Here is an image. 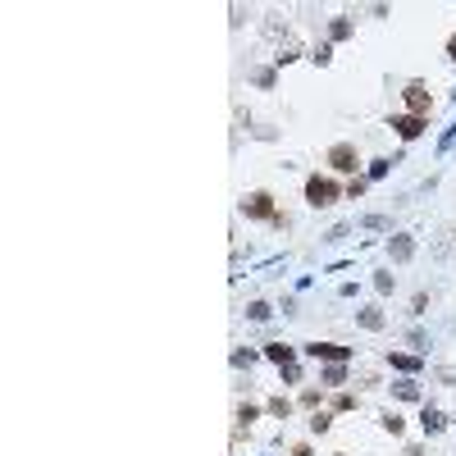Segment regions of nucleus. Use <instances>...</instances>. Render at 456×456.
Returning <instances> with one entry per match:
<instances>
[{"label": "nucleus", "mask_w": 456, "mask_h": 456, "mask_svg": "<svg viewBox=\"0 0 456 456\" xmlns=\"http://www.w3.org/2000/svg\"><path fill=\"white\" fill-rule=\"evenodd\" d=\"M342 196H347V187L337 183V178H328V174H310V178H306V201H310L315 210H328L333 201H342Z\"/></svg>", "instance_id": "1"}, {"label": "nucleus", "mask_w": 456, "mask_h": 456, "mask_svg": "<svg viewBox=\"0 0 456 456\" xmlns=\"http://www.w3.org/2000/svg\"><path fill=\"white\" fill-rule=\"evenodd\" d=\"M242 215L256 219V224H279V228H288V215L274 206V196H270V192H251V196H242Z\"/></svg>", "instance_id": "2"}, {"label": "nucleus", "mask_w": 456, "mask_h": 456, "mask_svg": "<svg viewBox=\"0 0 456 456\" xmlns=\"http://www.w3.org/2000/svg\"><path fill=\"white\" fill-rule=\"evenodd\" d=\"M328 169H333V174H351V178H356L360 151L351 146V141H333V146H328Z\"/></svg>", "instance_id": "3"}, {"label": "nucleus", "mask_w": 456, "mask_h": 456, "mask_svg": "<svg viewBox=\"0 0 456 456\" xmlns=\"http://www.w3.org/2000/svg\"><path fill=\"white\" fill-rule=\"evenodd\" d=\"M402 100H406V109H411V114L429 119V105H434V100H429V87H424V82H406Z\"/></svg>", "instance_id": "4"}, {"label": "nucleus", "mask_w": 456, "mask_h": 456, "mask_svg": "<svg viewBox=\"0 0 456 456\" xmlns=\"http://www.w3.org/2000/svg\"><path fill=\"white\" fill-rule=\"evenodd\" d=\"M388 128H397V137H402V141H415L424 128H429V119H420V114H392Z\"/></svg>", "instance_id": "5"}, {"label": "nucleus", "mask_w": 456, "mask_h": 456, "mask_svg": "<svg viewBox=\"0 0 456 456\" xmlns=\"http://www.w3.org/2000/svg\"><path fill=\"white\" fill-rule=\"evenodd\" d=\"M306 356H315V360H333V365H342V360H351V347H337V342H310V347H306Z\"/></svg>", "instance_id": "6"}, {"label": "nucleus", "mask_w": 456, "mask_h": 456, "mask_svg": "<svg viewBox=\"0 0 456 456\" xmlns=\"http://www.w3.org/2000/svg\"><path fill=\"white\" fill-rule=\"evenodd\" d=\"M265 356H270L274 365H292V347H283V342H270V347H265Z\"/></svg>", "instance_id": "7"}, {"label": "nucleus", "mask_w": 456, "mask_h": 456, "mask_svg": "<svg viewBox=\"0 0 456 456\" xmlns=\"http://www.w3.org/2000/svg\"><path fill=\"white\" fill-rule=\"evenodd\" d=\"M328 429H333V415H328V411L310 415V434H328Z\"/></svg>", "instance_id": "8"}, {"label": "nucleus", "mask_w": 456, "mask_h": 456, "mask_svg": "<svg viewBox=\"0 0 456 456\" xmlns=\"http://www.w3.org/2000/svg\"><path fill=\"white\" fill-rule=\"evenodd\" d=\"M265 411L279 415V420H288V415H292V402H288V397H270V406H265Z\"/></svg>", "instance_id": "9"}, {"label": "nucleus", "mask_w": 456, "mask_h": 456, "mask_svg": "<svg viewBox=\"0 0 456 456\" xmlns=\"http://www.w3.org/2000/svg\"><path fill=\"white\" fill-rule=\"evenodd\" d=\"M360 324H365V328H383V315H379V306H369V310H360Z\"/></svg>", "instance_id": "10"}, {"label": "nucleus", "mask_w": 456, "mask_h": 456, "mask_svg": "<svg viewBox=\"0 0 456 456\" xmlns=\"http://www.w3.org/2000/svg\"><path fill=\"white\" fill-rule=\"evenodd\" d=\"M392 365H397V369H420V360H415V356H406V351H392Z\"/></svg>", "instance_id": "11"}, {"label": "nucleus", "mask_w": 456, "mask_h": 456, "mask_svg": "<svg viewBox=\"0 0 456 456\" xmlns=\"http://www.w3.org/2000/svg\"><path fill=\"white\" fill-rule=\"evenodd\" d=\"M342 379H347V369H342V365H328L324 369V383H328V388H337Z\"/></svg>", "instance_id": "12"}, {"label": "nucleus", "mask_w": 456, "mask_h": 456, "mask_svg": "<svg viewBox=\"0 0 456 456\" xmlns=\"http://www.w3.org/2000/svg\"><path fill=\"white\" fill-rule=\"evenodd\" d=\"M328 33H333V42H342V37H351V19H333V28H328Z\"/></svg>", "instance_id": "13"}, {"label": "nucleus", "mask_w": 456, "mask_h": 456, "mask_svg": "<svg viewBox=\"0 0 456 456\" xmlns=\"http://www.w3.org/2000/svg\"><path fill=\"white\" fill-rule=\"evenodd\" d=\"M383 429H388V434H402V429H406V424H402V415H383Z\"/></svg>", "instance_id": "14"}, {"label": "nucleus", "mask_w": 456, "mask_h": 456, "mask_svg": "<svg viewBox=\"0 0 456 456\" xmlns=\"http://www.w3.org/2000/svg\"><path fill=\"white\" fill-rule=\"evenodd\" d=\"M365 187H369V183H365V178L356 174V178H351V183H347V196H351V201H356V196H365Z\"/></svg>", "instance_id": "15"}, {"label": "nucleus", "mask_w": 456, "mask_h": 456, "mask_svg": "<svg viewBox=\"0 0 456 456\" xmlns=\"http://www.w3.org/2000/svg\"><path fill=\"white\" fill-rule=\"evenodd\" d=\"M351 406H356V397H351V392H337V397H333V411H351Z\"/></svg>", "instance_id": "16"}, {"label": "nucleus", "mask_w": 456, "mask_h": 456, "mask_svg": "<svg viewBox=\"0 0 456 456\" xmlns=\"http://www.w3.org/2000/svg\"><path fill=\"white\" fill-rule=\"evenodd\" d=\"M247 315H251V319H270V306H265V301H251Z\"/></svg>", "instance_id": "17"}, {"label": "nucleus", "mask_w": 456, "mask_h": 456, "mask_svg": "<svg viewBox=\"0 0 456 456\" xmlns=\"http://www.w3.org/2000/svg\"><path fill=\"white\" fill-rule=\"evenodd\" d=\"M424 429H429V434H438V429H443V415H434V411H424Z\"/></svg>", "instance_id": "18"}, {"label": "nucleus", "mask_w": 456, "mask_h": 456, "mask_svg": "<svg viewBox=\"0 0 456 456\" xmlns=\"http://www.w3.org/2000/svg\"><path fill=\"white\" fill-rule=\"evenodd\" d=\"M392 256H397V261H406V256H411V242L397 238V242H392Z\"/></svg>", "instance_id": "19"}, {"label": "nucleus", "mask_w": 456, "mask_h": 456, "mask_svg": "<svg viewBox=\"0 0 456 456\" xmlns=\"http://www.w3.org/2000/svg\"><path fill=\"white\" fill-rule=\"evenodd\" d=\"M301 406H310V411H319V392H315V388H306V392H301Z\"/></svg>", "instance_id": "20"}, {"label": "nucleus", "mask_w": 456, "mask_h": 456, "mask_svg": "<svg viewBox=\"0 0 456 456\" xmlns=\"http://www.w3.org/2000/svg\"><path fill=\"white\" fill-rule=\"evenodd\" d=\"M397 397H406V402H415L420 392H415V383H397Z\"/></svg>", "instance_id": "21"}, {"label": "nucleus", "mask_w": 456, "mask_h": 456, "mask_svg": "<svg viewBox=\"0 0 456 456\" xmlns=\"http://www.w3.org/2000/svg\"><path fill=\"white\" fill-rule=\"evenodd\" d=\"M256 415H261V411H256V406H238V420H242V424H251V420H256Z\"/></svg>", "instance_id": "22"}, {"label": "nucleus", "mask_w": 456, "mask_h": 456, "mask_svg": "<svg viewBox=\"0 0 456 456\" xmlns=\"http://www.w3.org/2000/svg\"><path fill=\"white\" fill-rule=\"evenodd\" d=\"M447 60H452V64H456V33L447 37Z\"/></svg>", "instance_id": "23"}, {"label": "nucleus", "mask_w": 456, "mask_h": 456, "mask_svg": "<svg viewBox=\"0 0 456 456\" xmlns=\"http://www.w3.org/2000/svg\"><path fill=\"white\" fill-rule=\"evenodd\" d=\"M292 456H315V452H310L306 443H297V447H292Z\"/></svg>", "instance_id": "24"}, {"label": "nucleus", "mask_w": 456, "mask_h": 456, "mask_svg": "<svg viewBox=\"0 0 456 456\" xmlns=\"http://www.w3.org/2000/svg\"><path fill=\"white\" fill-rule=\"evenodd\" d=\"M337 456H342V452H337Z\"/></svg>", "instance_id": "25"}]
</instances>
